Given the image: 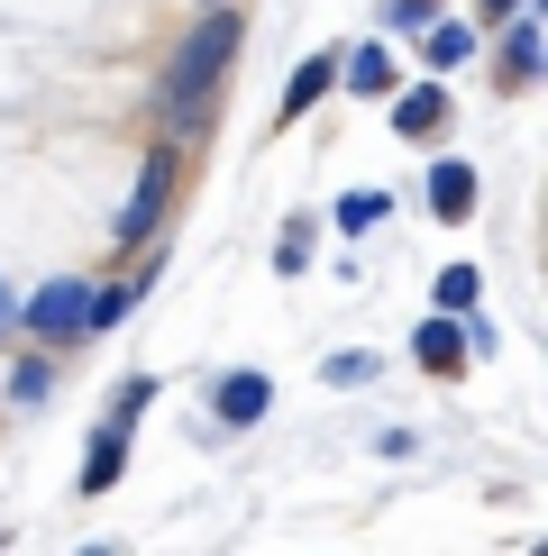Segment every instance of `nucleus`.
<instances>
[{
	"label": "nucleus",
	"mask_w": 548,
	"mask_h": 556,
	"mask_svg": "<svg viewBox=\"0 0 548 556\" xmlns=\"http://www.w3.org/2000/svg\"><path fill=\"white\" fill-rule=\"evenodd\" d=\"M83 301H91V283H46L37 301H10V311L28 319L46 346H64V338H83Z\"/></svg>",
	"instance_id": "obj_4"
},
{
	"label": "nucleus",
	"mask_w": 548,
	"mask_h": 556,
	"mask_svg": "<svg viewBox=\"0 0 548 556\" xmlns=\"http://www.w3.org/2000/svg\"><path fill=\"white\" fill-rule=\"evenodd\" d=\"M329 83H338V55H311L302 74L284 83V119H302V110H311V101H320V91H329Z\"/></svg>",
	"instance_id": "obj_12"
},
{
	"label": "nucleus",
	"mask_w": 548,
	"mask_h": 556,
	"mask_svg": "<svg viewBox=\"0 0 548 556\" xmlns=\"http://www.w3.org/2000/svg\"><path fill=\"white\" fill-rule=\"evenodd\" d=\"M46 392H55V365H46V356L10 365V402H46Z\"/></svg>",
	"instance_id": "obj_14"
},
{
	"label": "nucleus",
	"mask_w": 548,
	"mask_h": 556,
	"mask_svg": "<svg viewBox=\"0 0 548 556\" xmlns=\"http://www.w3.org/2000/svg\"><path fill=\"white\" fill-rule=\"evenodd\" d=\"M338 74H348V91H357V101H394V55H384V46H357V55L338 64Z\"/></svg>",
	"instance_id": "obj_8"
},
{
	"label": "nucleus",
	"mask_w": 548,
	"mask_h": 556,
	"mask_svg": "<svg viewBox=\"0 0 548 556\" xmlns=\"http://www.w3.org/2000/svg\"><path fill=\"white\" fill-rule=\"evenodd\" d=\"M228 55H238V10H201L192 28H183V46H174V64H165V119H183L192 128L201 110L220 101V74H228Z\"/></svg>",
	"instance_id": "obj_1"
},
{
	"label": "nucleus",
	"mask_w": 548,
	"mask_h": 556,
	"mask_svg": "<svg viewBox=\"0 0 548 556\" xmlns=\"http://www.w3.org/2000/svg\"><path fill=\"white\" fill-rule=\"evenodd\" d=\"M147 402H155V383H147V375H137V383L120 392V410H110V420H101V429H91V456H83V493H91V502H101V493H110V483H120V475H128V429H137V410H147Z\"/></svg>",
	"instance_id": "obj_2"
},
{
	"label": "nucleus",
	"mask_w": 548,
	"mask_h": 556,
	"mask_svg": "<svg viewBox=\"0 0 548 556\" xmlns=\"http://www.w3.org/2000/svg\"><path fill=\"white\" fill-rule=\"evenodd\" d=\"M429 301H439L448 319H475V301H485V274H475V265H448L439 283H429Z\"/></svg>",
	"instance_id": "obj_11"
},
{
	"label": "nucleus",
	"mask_w": 548,
	"mask_h": 556,
	"mask_svg": "<svg viewBox=\"0 0 548 556\" xmlns=\"http://www.w3.org/2000/svg\"><path fill=\"white\" fill-rule=\"evenodd\" d=\"M394 119H402L411 137H429V128L448 119V101H439V91H411V101H394Z\"/></svg>",
	"instance_id": "obj_13"
},
{
	"label": "nucleus",
	"mask_w": 548,
	"mask_h": 556,
	"mask_svg": "<svg viewBox=\"0 0 548 556\" xmlns=\"http://www.w3.org/2000/svg\"><path fill=\"white\" fill-rule=\"evenodd\" d=\"M521 10V0H485V10H475V18H512Z\"/></svg>",
	"instance_id": "obj_19"
},
{
	"label": "nucleus",
	"mask_w": 548,
	"mask_h": 556,
	"mask_svg": "<svg viewBox=\"0 0 548 556\" xmlns=\"http://www.w3.org/2000/svg\"><path fill=\"white\" fill-rule=\"evenodd\" d=\"M384 18H394V28H411V18H429V0H394Z\"/></svg>",
	"instance_id": "obj_18"
},
{
	"label": "nucleus",
	"mask_w": 548,
	"mask_h": 556,
	"mask_svg": "<svg viewBox=\"0 0 548 556\" xmlns=\"http://www.w3.org/2000/svg\"><path fill=\"white\" fill-rule=\"evenodd\" d=\"M274 256H284V274H302V265H311V219H292V228H284V247H274Z\"/></svg>",
	"instance_id": "obj_16"
},
{
	"label": "nucleus",
	"mask_w": 548,
	"mask_h": 556,
	"mask_svg": "<svg viewBox=\"0 0 548 556\" xmlns=\"http://www.w3.org/2000/svg\"><path fill=\"white\" fill-rule=\"evenodd\" d=\"M411 356H421L429 375H457V365L475 356V338H466V329H457V319L439 311V319H421V338H411Z\"/></svg>",
	"instance_id": "obj_6"
},
{
	"label": "nucleus",
	"mask_w": 548,
	"mask_h": 556,
	"mask_svg": "<svg viewBox=\"0 0 548 556\" xmlns=\"http://www.w3.org/2000/svg\"><path fill=\"white\" fill-rule=\"evenodd\" d=\"M384 219V192H348L338 201V228H375Z\"/></svg>",
	"instance_id": "obj_15"
},
{
	"label": "nucleus",
	"mask_w": 548,
	"mask_h": 556,
	"mask_svg": "<svg viewBox=\"0 0 548 556\" xmlns=\"http://www.w3.org/2000/svg\"><path fill=\"white\" fill-rule=\"evenodd\" d=\"M539 83V18L512 10L502 18V91H531Z\"/></svg>",
	"instance_id": "obj_5"
},
{
	"label": "nucleus",
	"mask_w": 548,
	"mask_h": 556,
	"mask_svg": "<svg viewBox=\"0 0 548 556\" xmlns=\"http://www.w3.org/2000/svg\"><path fill=\"white\" fill-rule=\"evenodd\" d=\"M329 383H348V392L375 383V356H329Z\"/></svg>",
	"instance_id": "obj_17"
},
{
	"label": "nucleus",
	"mask_w": 548,
	"mask_h": 556,
	"mask_svg": "<svg viewBox=\"0 0 548 556\" xmlns=\"http://www.w3.org/2000/svg\"><path fill=\"white\" fill-rule=\"evenodd\" d=\"M0 319H10V283H0Z\"/></svg>",
	"instance_id": "obj_20"
},
{
	"label": "nucleus",
	"mask_w": 548,
	"mask_h": 556,
	"mask_svg": "<svg viewBox=\"0 0 548 556\" xmlns=\"http://www.w3.org/2000/svg\"><path fill=\"white\" fill-rule=\"evenodd\" d=\"M429 211H439V219H466V211H475V165L439 155V165H429Z\"/></svg>",
	"instance_id": "obj_7"
},
{
	"label": "nucleus",
	"mask_w": 548,
	"mask_h": 556,
	"mask_svg": "<svg viewBox=\"0 0 548 556\" xmlns=\"http://www.w3.org/2000/svg\"><path fill=\"white\" fill-rule=\"evenodd\" d=\"M165 192H174V147H155L147 165H137L128 211H120V247H147V238H155V219H165Z\"/></svg>",
	"instance_id": "obj_3"
},
{
	"label": "nucleus",
	"mask_w": 548,
	"mask_h": 556,
	"mask_svg": "<svg viewBox=\"0 0 548 556\" xmlns=\"http://www.w3.org/2000/svg\"><path fill=\"white\" fill-rule=\"evenodd\" d=\"M265 402H274V383H265V375H228V383H220V420H228V429L265 420Z\"/></svg>",
	"instance_id": "obj_9"
},
{
	"label": "nucleus",
	"mask_w": 548,
	"mask_h": 556,
	"mask_svg": "<svg viewBox=\"0 0 548 556\" xmlns=\"http://www.w3.org/2000/svg\"><path fill=\"white\" fill-rule=\"evenodd\" d=\"M421 55H429V74H457V64L475 55V28H466V18H439V28L421 37Z\"/></svg>",
	"instance_id": "obj_10"
}]
</instances>
